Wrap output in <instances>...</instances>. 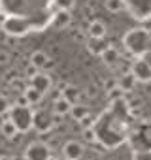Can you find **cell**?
Returning a JSON list of instances; mask_svg holds the SVG:
<instances>
[{"instance_id":"6da1fadb","label":"cell","mask_w":151,"mask_h":160,"mask_svg":"<svg viewBox=\"0 0 151 160\" xmlns=\"http://www.w3.org/2000/svg\"><path fill=\"white\" fill-rule=\"evenodd\" d=\"M123 45L130 55L140 58L145 51L151 49V32L145 30V28H132L125 34Z\"/></svg>"},{"instance_id":"7a4b0ae2","label":"cell","mask_w":151,"mask_h":160,"mask_svg":"<svg viewBox=\"0 0 151 160\" xmlns=\"http://www.w3.org/2000/svg\"><path fill=\"white\" fill-rule=\"evenodd\" d=\"M8 119L17 126L19 134H25L32 128V122H34V109L27 104H15L12 106L10 113H8Z\"/></svg>"},{"instance_id":"3957f363","label":"cell","mask_w":151,"mask_h":160,"mask_svg":"<svg viewBox=\"0 0 151 160\" xmlns=\"http://www.w3.org/2000/svg\"><path fill=\"white\" fill-rule=\"evenodd\" d=\"M57 119L53 111H47V109H36L34 111V122H32V128L38 132V134H45L49 132L55 124H57Z\"/></svg>"},{"instance_id":"277c9868","label":"cell","mask_w":151,"mask_h":160,"mask_svg":"<svg viewBox=\"0 0 151 160\" xmlns=\"http://www.w3.org/2000/svg\"><path fill=\"white\" fill-rule=\"evenodd\" d=\"M0 28H2L4 34L12 36V38H17V36H25L29 30H30V25L25 23V19H17V17H8L2 21V25H0Z\"/></svg>"},{"instance_id":"5b68a950","label":"cell","mask_w":151,"mask_h":160,"mask_svg":"<svg viewBox=\"0 0 151 160\" xmlns=\"http://www.w3.org/2000/svg\"><path fill=\"white\" fill-rule=\"evenodd\" d=\"M138 83H151V66H147L142 58H134L128 70Z\"/></svg>"},{"instance_id":"8992f818","label":"cell","mask_w":151,"mask_h":160,"mask_svg":"<svg viewBox=\"0 0 151 160\" xmlns=\"http://www.w3.org/2000/svg\"><path fill=\"white\" fill-rule=\"evenodd\" d=\"M25 160H51V151L45 143H30L25 151Z\"/></svg>"},{"instance_id":"52a82bcc","label":"cell","mask_w":151,"mask_h":160,"mask_svg":"<svg viewBox=\"0 0 151 160\" xmlns=\"http://www.w3.org/2000/svg\"><path fill=\"white\" fill-rule=\"evenodd\" d=\"M83 152H85V147L78 139H70L62 145V158L66 160H81Z\"/></svg>"},{"instance_id":"ba28073f","label":"cell","mask_w":151,"mask_h":160,"mask_svg":"<svg viewBox=\"0 0 151 160\" xmlns=\"http://www.w3.org/2000/svg\"><path fill=\"white\" fill-rule=\"evenodd\" d=\"M29 83H30L29 87L36 89V91H38V92H42V94H45L47 91H51V85H53L51 75H49V73H45V72H40L34 79H30Z\"/></svg>"},{"instance_id":"9c48e42d","label":"cell","mask_w":151,"mask_h":160,"mask_svg":"<svg viewBox=\"0 0 151 160\" xmlns=\"http://www.w3.org/2000/svg\"><path fill=\"white\" fill-rule=\"evenodd\" d=\"M30 64H32L34 68H38L40 72H44V70H47V68H53V60H51L49 55H47L45 51H42V49H38V51H34V53L30 55Z\"/></svg>"},{"instance_id":"30bf717a","label":"cell","mask_w":151,"mask_h":160,"mask_svg":"<svg viewBox=\"0 0 151 160\" xmlns=\"http://www.w3.org/2000/svg\"><path fill=\"white\" fill-rule=\"evenodd\" d=\"M85 45H87V51H89L91 55L102 57V55H104V51L110 47V42H108L106 38H87Z\"/></svg>"},{"instance_id":"8fae6325","label":"cell","mask_w":151,"mask_h":160,"mask_svg":"<svg viewBox=\"0 0 151 160\" xmlns=\"http://www.w3.org/2000/svg\"><path fill=\"white\" fill-rule=\"evenodd\" d=\"M87 34H89V38H106L108 27H106V23L100 21V19H91Z\"/></svg>"},{"instance_id":"7c38bea8","label":"cell","mask_w":151,"mask_h":160,"mask_svg":"<svg viewBox=\"0 0 151 160\" xmlns=\"http://www.w3.org/2000/svg\"><path fill=\"white\" fill-rule=\"evenodd\" d=\"M70 23H72V15H70V12H64V10H59L51 19V25L57 30H62V28L70 27Z\"/></svg>"},{"instance_id":"4fadbf2b","label":"cell","mask_w":151,"mask_h":160,"mask_svg":"<svg viewBox=\"0 0 151 160\" xmlns=\"http://www.w3.org/2000/svg\"><path fill=\"white\" fill-rule=\"evenodd\" d=\"M136 79H134V75L130 73V72H125L119 79H117V89L121 91V92H132L134 91V87H136Z\"/></svg>"},{"instance_id":"5bb4252c","label":"cell","mask_w":151,"mask_h":160,"mask_svg":"<svg viewBox=\"0 0 151 160\" xmlns=\"http://www.w3.org/2000/svg\"><path fill=\"white\" fill-rule=\"evenodd\" d=\"M21 98L25 100V104H27V106L34 108V106H38V104L44 100V94H42V92H38V91H36V89H32V87H27V89H25V92L21 94Z\"/></svg>"},{"instance_id":"9a60e30c","label":"cell","mask_w":151,"mask_h":160,"mask_svg":"<svg viewBox=\"0 0 151 160\" xmlns=\"http://www.w3.org/2000/svg\"><path fill=\"white\" fill-rule=\"evenodd\" d=\"M72 111V104L66 100V98H57L55 102H53V113H55V117H64V115H68Z\"/></svg>"},{"instance_id":"2e32d148","label":"cell","mask_w":151,"mask_h":160,"mask_svg":"<svg viewBox=\"0 0 151 160\" xmlns=\"http://www.w3.org/2000/svg\"><path fill=\"white\" fill-rule=\"evenodd\" d=\"M62 92V98H66L72 106H76V104H80V98H81V92H80V89L78 87H74V85H64V89L60 91Z\"/></svg>"},{"instance_id":"e0dca14e","label":"cell","mask_w":151,"mask_h":160,"mask_svg":"<svg viewBox=\"0 0 151 160\" xmlns=\"http://www.w3.org/2000/svg\"><path fill=\"white\" fill-rule=\"evenodd\" d=\"M102 60H104L106 66H115V64H119V60H121V53H119V49H115L113 45H110V47L104 51Z\"/></svg>"},{"instance_id":"ac0fdd59","label":"cell","mask_w":151,"mask_h":160,"mask_svg":"<svg viewBox=\"0 0 151 160\" xmlns=\"http://www.w3.org/2000/svg\"><path fill=\"white\" fill-rule=\"evenodd\" d=\"M70 115H72V119H74V121L81 122L83 119H87V117H89V108H87V106H83V104H76V106H72Z\"/></svg>"},{"instance_id":"d6986e66","label":"cell","mask_w":151,"mask_h":160,"mask_svg":"<svg viewBox=\"0 0 151 160\" xmlns=\"http://www.w3.org/2000/svg\"><path fill=\"white\" fill-rule=\"evenodd\" d=\"M0 132H2V136H4L6 139H15V138H17V134H19L17 126H15L10 119H6V121H4V124L0 126Z\"/></svg>"},{"instance_id":"ffe728a7","label":"cell","mask_w":151,"mask_h":160,"mask_svg":"<svg viewBox=\"0 0 151 160\" xmlns=\"http://www.w3.org/2000/svg\"><path fill=\"white\" fill-rule=\"evenodd\" d=\"M104 8L110 13H121L125 10V0H104Z\"/></svg>"},{"instance_id":"44dd1931","label":"cell","mask_w":151,"mask_h":160,"mask_svg":"<svg viewBox=\"0 0 151 160\" xmlns=\"http://www.w3.org/2000/svg\"><path fill=\"white\" fill-rule=\"evenodd\" d=\"M55 4L59 10H64V12H70L74 6H76V0H55Z\"/></svg>"},{"instance_id":"7402d4cb","label":"cell","mask_w":151,"mask_h":160,"mask_svg":"<svg viewBox=\"0 0 151 160\" xmlns=\"http://www.w3.org/2000/svg\"><path fill=\"white\" fill-rule=\"evenodd\" d=\"M10 109H12V106L8 102V98L6 96H0V117H2L4 113H10Z\"/></svg>"},{"instance_id":"603a6c76","label":"cell","mask_w":151,"mask_h":160,"mask_svg":"<svg viewBox=\"0 0 151 160\" xmlns=\"http://www.w3.org/2000/svg\"><path fill=\"white\" fill-rule=\"evenodd\" d=\"M38 73H40V70H38V68H34L32 64H29V66L25 68V77L29 79V81H30V79H34Z\"/></svg>"},{"instance_id":"cb8c5ba5","label":"cell","mask_w":151,"mask_h":160,"mask_svg":"<svg viewBox=\"0 0 151 160\" xmlns=\"http://www.w3.org/2000/svg\"><path fill=\"white\" fill-rule=\"evenodd\" d=\"M8 62H10V53L6 49H2L0 51V64H8Z\"/></svg>"},{"instance_id":"d4e9b609","label":"cell","mask_w":151,"mask_h":160,"mask_svg":"<svg viewBox=\"0 0 151 160\" xmlns=\"http://www.w3.org/2000/svg\"><path fill=\"white\" fill-rule=\"evenodd\" d=\"M140 58H142V60H143L147 66H151V49H149V51H145V53H143Z\"/></svg>"},{"instance_id":"484cf974","label":"cell","mask_w":151,"mask_h":160,"mask_svg":"<svg viewBox=\"0 0 151 160\" xmlns=\"http://www.w3.org/2000/svg\"><path fill=\"white\" fill-rule=\"evenodd\" d=\"M83 136L87 138V141H93V139H95V136H93V130H91V128H87V130L83 132Z\"/></svg>"},{"instance_id":"4316f807","label":"cell","mask_w":151,"mask_h":160,"mask_svg":"<svg viewBox=\"0 0 151 160\" xmlns=\"http://www.w3.org/2000/svg\"><path fill=\"white\" fill-rule=\"evenodd\" d=\"M0 160H13V156H6V154H2V156H0Z\"/></svg>"},{"instance_id":"83f0119b","label":"cell","mask_w":151,"mask_h":160,"mask_svg":"<svg viewBox=\"0 0 151 160\" xmlns=\"http://www.w3.org/2000/svg\"><path fill=\"white\" fill-rule=\"evenodd\" d=\"M51 160H66V158H62V156H60V158H51Z\"/></svg>"},{"instance_id":"f1b7e54d","label":"cell","mask_w":151,"mask_h":160,"mask_svg":"<svg viewBox=\"0 0 151 160\" xmlns=\"http://www.w3.org/2000/svg\"><path fill=\"white\" fill-rule=\"evenodd\" d=\"M13 160H25V156H21V158H13Z\"/></svg>"}]
</instances>
